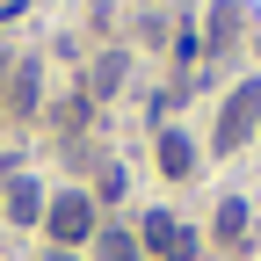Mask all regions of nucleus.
<instances>
[{
	"instance_id": "nucleus-7",
	"label": "nucleus",
	"mask_w": 261,
	"mask_h": 261,
	"mask_svg": "<svg viewBox=\"0 0 261 261\" xmlns=\"http://www.w3.org/2000/svg\"><path fill=\"white\" fill-rule=\"evenodd\" d=\"M102 261H138V240L130 232H102Z\"/></svg>"
},
{
	"instance_id": "nucleus-5",
	"label": "nucleus",
	"mask_w": 261,
	"mask_h": 261,
	"mask_svg": "<svg viewBox=\"0 0 261 261\" xmlns=\"http://www.w3.org/2000/svg\"><path fill=\"white\" fill-rule=\"evenodd\" d=\"M160 167H167V174H189V167H196V145L181 138V130H167V138H160Z\"/></svg>"
},
{
	"instance_id": "nucleus-6",
	"label": "nucleus",
	"mask_w": 261,
	"mask_h": 261,
	"mask_svg": "<svg viewBox=\"0 0 261 261\" xmlns=\"http://www.w3.org/2000/svg\"><path fill=\"white\" fill-rule=\"evenodd\" d=\"M8 211H15V218H37V211H44V196H37V181H15V196H8Z\"/></svg>"
},
{
	"instance_id": "nucleus-2",
	"label": "nucleus",
	"mask_w": 261,
	"mask_h": 261,
	"mask_svg": "<svg viewBox=\"0 0 261 261\" xmlns=\"http://www.w3.org/2000/svg\"><path fill=\"white\" fill-rule=\"evenodd\" d=\"M87 232H94V203H87V196H80V189H65V196H58V203H51V240H58L65 254H73V247H80Z\"/></svg>"
},
{
	"instance_id": "nucleus-9",
	"label": "nucleus",
	"mask_w": 261,
	"mask_h": 261,
	"mask_svg": "<svg viewBox=\"0 0 261 261\" xmlns=\"http://www.w3.org/2000/svg\"><path fill=\"white\" fill-rule=\"evenodd\" d=\"M51 261H80V254H65V247H58V254H51Z\"/></svg>"
},
{
	"instance_id": "nucleus-3",
	"label": "nucleus",
	"mask_w": 261,
	"mask_h": 261,
	"mask_svg": "<svg viewBox=\"0 0 261 261\" xmlns=\"http://www.w3.org/2000/svg\"><path fill=\"white\" fill-rule=\"evenodd\" d=\"M138 247H152L160 261H181V254H189V232H181L167 211H152V218H145V232H138Z\"/></svg>"
},
{
	"instance_id": "nucleus-4",
	"label": "nucleus",
	"mask_w": 261,
	"mask_h": 261,
	"mask_svg": "<svg viewBox=\"0 0 261 261\" xmlns=\"http://www.w3.org/2000/svg\"><path fill=\"white\" fill-rule=\"evenodd\" d=\"M218 240H225V247H247V203H240V196L218 203Z\"/></svg>"
},
{
	"instance_id": "nucleus-8",
	"label": "nucleus",
	"mask_w": 261,
	"mask_h": 261,
	"mask_svg": "<svg viewBox=\"0 0 261 261\" xmlns=\"http://www.w3.org/2000/svg\"><path fill=\"white\" fill-rule=\"evenodd\" d=\"M116 80H123V58H102V65H94V94H109Z\"/></svg>"
},
{
	"instance_id": "nucleus-1",
	"label": "nucleus",
	"mask_w": 261,
	"mask_h": 261,
	"mask_svg": "<svg viewBox=\"0 0 261 261\" xmlns=\"http://www.w3.org/2000/svg\"><path fill=\"white\" fill-rule=\"evenodd\" d=\"M254 123H261V73H254V80H240L232 94H225V109H218V130H211V145H218V152H240V145L254 138Z\"/></svg>"
}]
</instances>
